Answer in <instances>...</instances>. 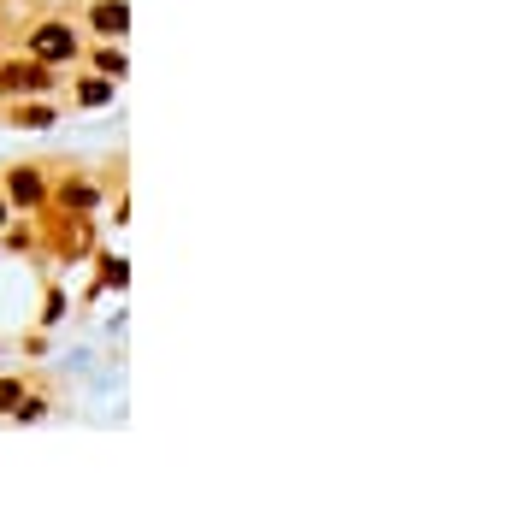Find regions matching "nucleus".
Masks as SVG:
<instances>
[{
  "instance_id": "20e7f679",
  "label": "nucleus",
  "mask_w": 520,
  "mask_h": 520,
  "mask_svg": "<svg viewBox=\"0 0 520 520\" xmlns=\"http://www.w3.org/2000/svg\"><path fill=\"white\" fill-rule=\"evenodd\" d=\"M0 219H6V207H0Z\"/></svg>"
},
{
  "instance_id": "f03ea898",
  "label": "nucleus",
  "mask_w": 520,
  "mask_h": 520,
  "mask_svg": "<svg viewBox=\"0 0 520 520\" xmlns=\"http://www.w3.org/2000/svg\"><path fill=\"white\" fill-rule=\"evenodd\" d=\"M125 0H107V6H95V30L101 36H125Z\"/></svg>"
},
{
  "instance_id": "7ed1b4c3",
  "label": "nucleus",
  "mask_w": 520,
  "mask_h": 520,
  "mask_svg": "<svg viewBox=\"0 0 520 520\" xmlns=\"http://www.w3.org/2000/svg\"><path fill=\"white\" fill-rule=\"evenodd\" d=\"M101 71L107 77H125V54H101Z\"/></svg>"
},
{
  "instance_id": "f257e3e1",
  "label": "nucleus",
  "mask_w": 520,
  "mask_h": 520,
  "mask_svg": "<svg viewBox=\"0 0 520 520\" xmlns=\"http://www.w3.org/2000/svg\"><path fill=\"white\" fill-rule=\"evenodd\" d=\"M36 54H42V60H71V54H77V42H71V30L48 24V30H36Z\"/></svg>"
}]
</instances>
